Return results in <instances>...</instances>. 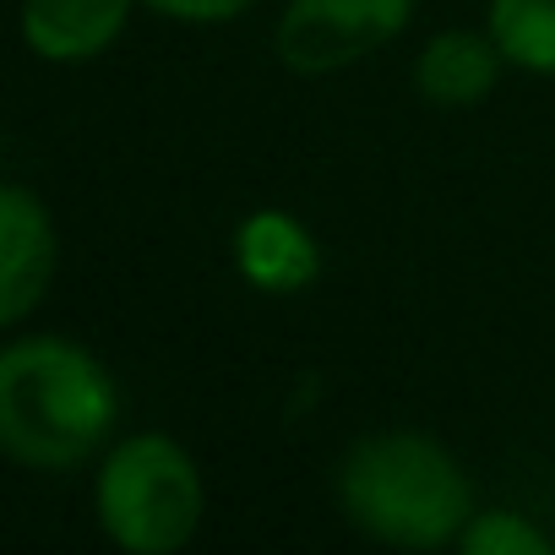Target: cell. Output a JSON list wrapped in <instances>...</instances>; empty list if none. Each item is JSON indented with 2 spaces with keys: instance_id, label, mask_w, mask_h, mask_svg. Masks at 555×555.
Returning a JSON list of instances; mask_svg holds the SVG:
<instances>
[{
  "instance_id": "6da1fadb",
  "label": "cell",
  "mask_w": 555,
  "mask_h": 555,
  "mask_svg": "<svg viewBox=\"0 0 555 555\" xmlns=\"http://www.w3.org/2000/svg\"><path fill=\"white\" fill-rule=\"evenodd\" d=\"M120 420L109 371L66 338H23L0 354V447L28 468H77Z\"/></svg>"
},
{
  "instance_id": "7a4b0ae2",
  "label": "cell",
  "mask_w": 555,
  "mask_h": 555,
  "mask_svg": "<svg viewBox=\"0 0 555 555\" xmlns=\"http://www.w3.org/2000/svg\"><path fill=\"white\" fill-rule=\"evenodd\" d=\"M338 501L354 528L403 550H436L447 539H463L474 517V490L457 457L414 430H382L354 441L338 463Z\"/></svg>"
},
{
  "instance_id": "3957f363",
  "label": "cell",
  "mask_w": 555,
  "mask_h": 555,
  "mask_svg": "<svg viewBox=\"0 0 555 555\" xmlns=\"http://www.w3.org/2000/svg\"><path fill=\"white\" fill-rule=\"evenodd\" d=\"M104 533L131 555H169L202 522V474L169 436H131L99 474Z\"/></svg>"
},
{
  "instance_id": "277c9868",
  "label": "cell",
  "mask_w": 555,
  "mask_h": 555,
  "mask_svg": "<svg viewBox=\"0 0 555 555\" xmlns=\"http://www.w3.org/2000/svg\"><path fill=\"white\" fill-rule=\"evenodd\" d=\"M414 0H289L278 17V61L300 77H327L403 34Z\"/></svg>"
},
{
  "instance_id": "5b68a950",
  "label": "cell",
  "mask_w": 555,
  "mask_h": 555,
  "mask_svg": "<svg viewBox=\"0 0 555 555\" xmlns=\"http://www.w3.org/2000/svg\"><path fill=\"white\" fill-rule=\"evenodd\" d=\"M55 272V229L44 202L28 185L0 191V322L17 327L50 289Z\"/></svg>"
},
{
  "instance_id": "8992f818",
  "label": "cell",
  "mask_w": 555,
  "mask_h": 555,
  "mask_svg": "<svg viewBox=\"0 0 555 555\" xmlns=\"http://www.w3.org/2000/svg\"><path fill=\"white\" fill-rule=\"evenodd\" d=\"M234 261L245 272V284L261 289V295H300L317 284L322 272V256H317V240L300 218L278 212V207H261L240 223L234 234Z\"/></svg>"
},
{
  "instance_id": "52a82bcc",
  "label": "cell",
  "mask_w": 555,
  "mask_h": 555,
  "mask_svg": "<svg viewBox=\"0 0 555 555\" xmlns=\"http://www.w3.org/2000/svg\"><path fill=\"white\" fill-rule=\"evenodd\" d=\"M131 0H23V39L44 61H88L126 28Z\"/></svg>"
},
{
  "instance_id": "ba28073f",
  "label": "cell",
  "mask_w": 555,
  "mask_h": 555,
  "mask_svg": "<svg viewBox=\"0 0 555 555\" xmlns=\"http://www.w3.org/2000/svg\"><path fill=\"white\" fill-rule=\"evenodd\" d=\"M501 44L495 39H479L468 28H452V34H436L425 50H420V66H414V88L420 99L430 104H479L490 88H495V72H501Z\"/></svg>"
},
{
  "instance_id": "9c48e42d",
  "label": "cell",
  "mask_w": 555,
  "mask_h": 555,
  "mask_svg": "<svg viewBox=\"0 0 555 555\" xmlns=\"http://www.w3.org/2000/svg\"><path fill=\"white\" fill-rule=\"evenodd\" d=\"M490 39L512 66L555 77V0H490Z\"/></svg>"
},
{
  "instance_id": "30bf717a",
  "label": "cell",
  "mask_w": 555,
  "mask_h": 555,
  "mask_svg": "<svg viewBox=\"0 0 555 555\" xmlns=\"http://www.w3.org/2000/svg\"><path fill=\"white\" fill-rule=\"evenodd\" d=\"M468 555H550V539L517 512H474L463 528Z\"/></svg>"
},
{
  "instance_id": "8fae6325",
  "label": "cell",
  "mask_w": 555,
  "mask_h": 555,
  "mask_svg": "<svg viewBox=\"0 0 555 555\" xmlns=\"http://www.w3.org/2000/svg\"><path fill=\"white\" fill-rule=\"evenodd\" d=\"M147 7L164 17H185V23H223V17L250 12L256 0H147Z\"/></svg>"
}]
</instances>
